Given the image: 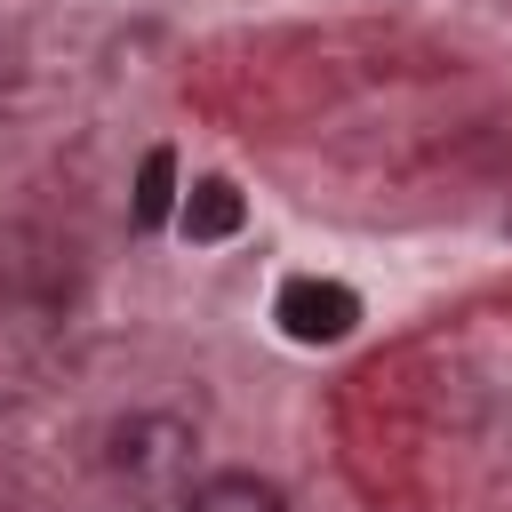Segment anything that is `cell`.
<instances>
[{"label":"cell","mask_w":512,"mask_h":512,"mask_svg":"<svg viewBox=\"0 0 512 512\" xmlns=\"http://www.w3.org/2000/svg\"><path fill=\"white\" fill-rule=\"evenodd\" d=\"M168 208H176V152H168V144H152V152H144V168H136V200H128V216H136L144 232H160V224H168Z\"/></svg>","instance_id":"obj_5"},{"label":"cell","mask_w":512,"mask_h":512,"mask_svg":"<svg viewBox=\"0 0 512 512\" xmlns=\"http://www.w3.org/2000/svg\"><path fill=\"white\" fill-rule=\"evenodd\" d=\"M272 320H280L296 344H336V336H352V328H360V296H352L344 280L296 272V280H280V296H272Z\"/></svg>","instance_id":"obj_2"},{"label":"cell","mask_w":512,"mask_h":512,"mask_svg":"<svg viewBox=\"0 0 512 512\" xmlns=\"http://www.w3.org/2000/svg\"><path fill=\"white\" fill-rule=\"evenodd\" d=\"M240 216H248V200H240L224 176H200V184L184 192V232H192V240H232Z\"/></svg>","instance_id":"obj_4"},{"label":"cell","mask_w":512,"mask_h":512,"mask_svg":"<svg viewBox=\"0 0 512 512\" xmlns=\"http://www.w3.org/2000/svg\"><path fill=\"white\" fill-rule=\"evenodd\" d=\"M192 464H200V432H192L184 416H128V424L112 432V472H120V488L144 496V504H184V496L200 488Z\"/></svg>","instance_id":"obj_1"},{"label":"cell","mask_w":512,"mask_h":512,"mask_svg":"<svg viewBox=\"0 0 512 512\" xmlns=\"http://www.w3.org/2000/svg\"><path fill=\"white\" fill-rule=\"evenodd\" d=\"M176 512H288V496L272 480H256V472H208Z\"/></svg>","instance_id":"obj_3"}]
</instances>
